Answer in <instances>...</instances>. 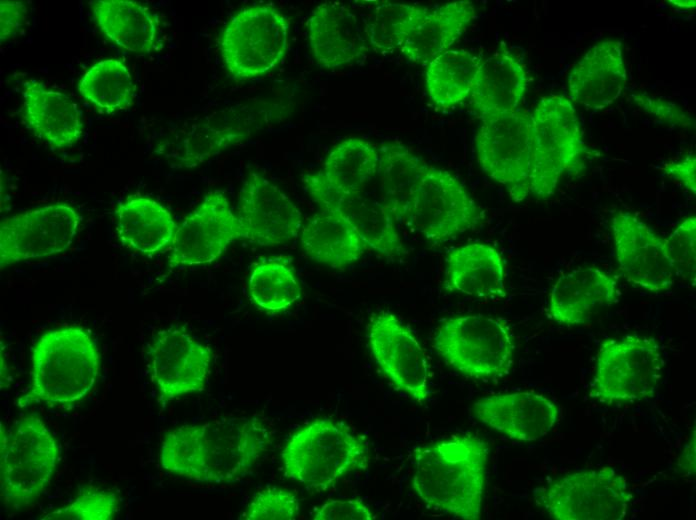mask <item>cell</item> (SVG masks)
<instances>
[{
  "mask_svg": "<svg viewBox=\"0 0 696 520\" xmlns=\"http://www.w3.org/2000/svg\"><path fill=\"white\" fill-rule=\"evenodd\" d=\"M269 445L271 434L259 418L227 417L168 431L159 460L165 471L191 481L228 484L246 477Z\"/></svg>",
  "mask_w": 696,
  "mask_h": 520,
  "instance_id": "1",
  "label": "cell"
},
{
  "mask_svg": "<svg viewBox=\"0 0 696 520\" xmlns=\"http://www.w3.org/2000/svg\"><path fill=\"white\" fill-rule=\"evenodd\" d=\"M488 444L466 433L414 452L412 487L434 510L454 518L477 520L485 489Z\"/></svg>",
  "mask_w": 696,
  "mask_h": 520,
  "instance_id": "2",
  "label": "cell"
},
{
  "mask_svg": "<svg viewBox=\"0 0 696 520\" xmlns=\"http://www.w3.org/2000/svg\"><path fill=\"white\" fill-rule=\"evenodd\" d=\"M100 354L92 335L68 325L43 333L31 354V383L22 399L68 405L83 399L99 376Z\"/></svg>",
  "mask_w": 696,
  "mask_h": 520,
  "instance_id": "3",
  "label": "cell"
},
{
  "mask_svg": "<svg viewBox=\"0 0 696 520\" xmlns=\"http://www.w3.org/2000/svg\"><path fill=\"white\" fill-rule=\"evenodd\" d=\"M284 476L311 490H326L346 475L366 470L365 438L346 424L317 418L294 432L281 451Z\"/></svg>",
  "mask_w": 696,
  "mask_h": 520,
  "instance_id": "4",
  "label": "cell"
},
{
  "mask_svg": "<svg viewBox=\"0 0 696 520\" xmlns=\"http://www.w3.org/2000/svg\"><path fill=\"white\" fill-rule=\"evenodd\" d=\"M531 118L530 195H553L562 178L586 167L589 149L572 101L564 95L542 97Z\"/></svg>",
  "mask_w": 696,
  "mask_h": 520,
  "instance_id": "5",
  "label": "cell"
},
{
  "mask_svg": "<svg viewBox=\"0 0 696 520\" xmlns=\"http://www.w3.org/2000/svg\"><path fill=\"white\" fill-rule=\"evenodd\" d=\"M57 442L35 415L0 429V493L7 507L34 502L49 485L58 461Z\"/></svg>",
  "mask_w": 696,
  "mask_h": 520,
  "instance_id": "6",
  "label": "cell"
},
{
  "mask_svg": "<svg viewBox=\"0 0 696 520\" xmlns=\"http://www.w3.org/2000/svg\"><path fill=\"white\" fill-rule=\"evenodd\" d=\"M290 21L271 3L237 11L226 23L218 46L223 64L235 81H247L274 69L289 45Z\"/></svg>",
  "mask_w": 696,
  "mask_h": 520,
  "instance_id": "7",
  "label": "cell"
},
{
  "mask_svg": "<svg viewBox=\"0 0 696 520\" xmlns=\"http://www.w3.org/2000/svg\"><path fill=\"white\" fill-rule=\"evenodd\" d=\"M433 346L449 367L475 379L503 377L514 362L515 345L509 328L501 320L482 314L446 319L436 330Z\"/></svg>",
  "mask_w": 696,
  "mask_h": 520,
  "instance_id": "8",
  "label": "cell"
},
{
  "mask_svg": "<svg viewBox=\"0 0 696 520\" xmlns=\"http://www.w3.org/2000/svg\"><path fill=\"white\" fill-rule=\"evenodd\" d=\"M664 360L655 338L626 335L601 344L590 396L612 405L653 397L660 382Z\"/></svg>",
  "mask_w": 696,
  "mask_h": 520,
  "instance_id": "9",
  "label": "cell"
},
{
  "mask_svg": "<svg viewBox=\"0 0 696 520\" xmlns=\"http://www.w3.org/2000/svg\"><path fill=\"white\" fill-rule=\"evenodd\" d=\"M631 498L626 478L611 467L566 474L538 492L555 520H622Z\"/></svg>",
  "mask_w": 696,
  "mask_h": 520,
  "instance_id": "10",
  "label": "cell"
},
{
  "mask_svg": "<svg viewBox=\"0 0 696 520\" xmlns=\"http://www.w3.org/2000/svg\"><path fill=\"white\" fill-rule=\"evenodd\" d=\"M475 136L482 171L521 202L530 196L531 118L524 110L480 116Z\"/></svg>",
  "mask_w": 696,
  "mask_h": 520,
  "instance_id": "11",
  "label": "cell"
},
{
  "mask_svg": "<svg viewBox=\"0 0 696 520\" xmlns=\"http://www.w3.org/2000/svg\"><path fill=\"white\" fill-rule=\"evenodd\" d=\"M484 212L449 171L430 165L409 204L404 223L432 243L474 230Z\"/></svg>",
  "mask_w": 696,
  "mask_h": 520,
  "instance_id": "12",
  "label": "cell"
},
{
  "mask_svg": "<svg viewBox=\"0 0 696 520\" xmlns=\"http://www.w3.org/2000/svg\"><path fill=\"white\" fill-rule=\"evenodd\" d=\"M80 216L70 205L55 203L5 218L0 226V266L53 256L76 238Z\"/></svg>",
  "mask_w": 696,
  "mask_h": 520,
  "instance_id": "13",
  "label": "cell"
},
{
  "mask_svg": "<svg viewBox=\"0 0 696 520\" xmlns=\"http://www.w3.org/2000/svg\"><path fill=\"white\" fill-rule=\"evenodd\" d=\"M371 354L395 389L422 404L429 397L426 354L410 329L396 315L374 313L367 324Z\"/></svg>",
  "mask_w": 696,
  "mask_h": 520,
  "instance_id": "14",
  "label": "cell"
},
{
  "mask_svg": "<svg viewBox=\"0 0 696 520\" xmlns=\"http://www.w3.org/2000/svg\"><path fill=\"white\" fill-rule=\"evenodd\" d=\"M148 354L151 380L162 403L204 390L213 352L183 328L159 331Z\"/></svg>",
  "mask_w": 696,
  "mask_h": 520,
  "instance_id": "15",
  "label": "cell"
},
{
  "mask_svg": "<svg viewBox=\"0 0 696 520\" xmlns=\"http://www.w3.org/2000/svg\"><path fill=\"white\" fill-rule=\"evenodd\" d=\"M238 239H242L241 224L226 196L221 191L209 192L178 225L170 247L169 266L211 263Z\"/></svg>",
  "mask_w": 696,
  "mask_h": 520,
  "instance_id": "16",
  "label": "cell"
},
{
  "mask_svg": "<svg viewBox=\"0 0 696 520\" xmlns=\"http://www.w3.org/2000/svg\"><path fill=\"white\" fill-rule=\"evenodd\" d=\"M269 111L236 105L213 112L178 132L164 145V155L180 168H194L248 138Z\"/></svg>",
  "mask_w": 696,
  "mask_h": 520,
  "instance_id": "17",
  "label": "cell"
},
{
  "mask_svg": "<svg viewBox=\"0 0 696 520\" xmlns=\"http://www.w3.org/2000/svg\"><path fill=\"white\" fill-rule=\"evenodd\" d=\"M610 230L619 270L625 279L640 289L658 293L675 284L664 238L635 214L616 211Z\"/></svg>",
  "mask_w": 696,
  "mask_h": 520,
  "instance_id": "18",
  "label": "cell"
},
{
  "mask_svg": "<svg viewBox=\"0 0 696 520\" xmlns=\"http://www.w3.org/2000/svg\"><path fill=\"white\" fill-rule=\"evenodd\" d=\"M302 182L321 210L340 216L368 248L391 260L406 254L397 223L377 200L363 192L340 191L332 187L320 172L305 175Z\"/></svg>",
  "mask_w": 696,
  "mask_h": 520,
  "instance_id": "19",
  "label": "cell"
},
{
  "mask_svg": "<svg viewBox=\"0 0 696 520\" xmlns=\"http://www.w3.org/2000/svg\"><path fill=\"white\" fill-rule=\"evenodd\" d=\"M238 219L242 239L274 246L296 238L302 214L294 202L265 176L251 172L239 192Z\"/></svg>",
  "mask_w": 696,
  "mask_h": 520,
  "instance_id": "20",
  "label": "cell"
},
{
  "mask_svg": "<svg viewBox=\"0 0 696 520\" xmlns=\"http://www.w3.org/2000/svg\"><path fill=\"white\" fill-rule=\"evenodd\" d=\"M473 415L484 425L517 441L546 436L558 420L556 404L535 392H512L478 399Z\"/></svg>",
  "mask_w": 696,
  "mask_h": 520,
  "instance_id": "21",
  "label": "cell"
},
{
  "mask_svg": "<svg viewBox=\"0 0 696 520\" xmlns=\"http://www.w3.org/2000/svg\"><path fill=\"white\" fill-rule=\"evenodd\" d=\"M626 82L623 44L605 39L573 66L567 78L568 98L587 110L600 111L620 98Z\"/></svg>",
  "mask_w": 696,
  "mask_h": 520,
  "instance_id": "22",
  "label": "cell"
},
{
  "mask_svg": "<svg viewBox=\"0 0 696 520\" xmlns=\"http://www.w3.org/2000/svg\"><path fill=\"white\" fill-rule=\"evenodd\" d=\"M22 121L54 150L73 147L83 136L82 114L61 91L34 79L22 83Z\"/></svg>",
  "mask_w": 696,
  "mask_h": 520,
  "instance_id": "23",
  "label": "cell"
},
{
  "mask_svg": "<svg viewBox=\"0 0 696 520\" xmlns=\"http://www.w3.org/2000/svg\"><path fill=\"white\" fill-rule=\"evenodd\" d=\"M307 33L313 57L324 68L351 64L366 50V33L357 15L341 2L318 5L307 20Z\"/></svg>",
  "mask_w": 696,
  "mask_h": 520,
  "instance_id": "24",
  "label": "cell"
},
{
  "mask_svg": "<svg viewBox=\"0 0 696 520\" xmlns=\"http://www.w3.org/2000/svg\"><path fill=\"white\" fill-rule=\"evenodd\" d=\"M618 296V283L612 275L596 267H578L553 284L548 314L560 325H582L614 304Z\"/></svg>",
  "mask_w": 696,
  "mask_h": 520,
  "instance_id": "25",
  "label": "cell"
},
{
  "mask_svg": "<svg viewBox=\"0 0 696 520\" xmlns=\"http://www.w3.org/2000/svg\"><path fill=\"white\" fill-rule=\"evenodd\" d=\"M529 83L522 61L505 44L482 61L470 95L475 111L482 115L519 109Z\"/></svg>",
  "mask_w": 696,
  "mask_h": 520,
  "instance_id": "26",
  "label": "cell"
},
{
  "mask_svg": "<svg viewBox=\"0 0 696 520\" xmlns=\"http://www.w3.org/2000/svg\"><path fill=\"white\" fill-rule=\"evenodd\" d=\"M444 287L463 295L497 299L506 295L505 266L496 248L468 243L448 251Z\"/></svg>",
  "mask_w": 696,
  "mask_h": 520,
  "instance_id": "27",
  "label": "cell"
},
{
  "mask_svg": "<svg viewBox=\"0 0 696 520\" xmlns=\"http://www.w3.org/2000/svg\"><path fill=\"white\" fill-rule=\"evenodd\" d=\"M90 7L99 30L115 45L135 54L156 48L160 19L147 6L131 0H95Z\"/></svg>",
  "mask_w": 696,
  "mask_h": 520,
  "instance_id": "28",
  "label": "cell"
},
{
  "mask_svg": "<svg viewBox=\"0 0 696 520\" xmlns=\"http://www.w3.org/2000/svg\"><path fill=\"white\" fill-rule=\"evenodd\" d=\"M379 167L373 180L381 203L396 223H404L411 199L430 165L399 143L378 146Z\"/></svg>",
  "mask_w": 696,
  "mask_h": 520,
  "instance_id": "29",
  "label": "cell"
},
{
  "mask_svg": "<svg viewBox=\"0 0 696 520\" xmlns=\"http://www.w3.org/2000/svg\"><path fill=\"white\" fill-rule=\"evenodd\" d=\"M116 230L121 243L145 255L171 245L178 224L157 201L130 195L116 209Z\"/></svg>",
  "mask_w": 696,
  "mask_h": 520,
  "instance_id": "30",
  "label": "cell"
},
{
  "mask_svg": "<svg viewBox=\"0 0 696 520\" xmlns=\"http://www.w3.org/2000/svg\"><path fill=\"white\" fill-rule=\"evenodd\" d=\"M476 17L474 3L452 1L429 10L401 46L411 62L427 64L450 49Z\"/></svg>",
  "mask_w": 696,
  "mask_h": 520,
  "instance_id": "31",
  "label": "cell"
},
{
  "mask_svg": "<svg viewBox=\"0 0 696 520\" xmlns=\"http://www.w3.org/2000/svg\"><path fill=\"white\" fill-rule=\"evenodd\" d=\"M301 246L311 259L336 269L355 263L369 249L347 222L324 210L302 227Z\"/></svg>",
  "mask_w": 696,
  "mask_h": 520,
  "instance_id": "32",
  "label": "cell"
},
{
  "mask_svg": "<svg viewBox=\"0 0 696 520\" xmlns=\"http://www.w3.org/2000/svg\"><path fill=\"white\" fill-rule=\"evenodd\" d=\"M482 61L469 50L449 49L427 63L425 85L431 102L448 109L470 97Z\"/></svg>",
  "mask_w": 696,
  "mask_h": 520,
  "instance_id": "33",
  "label": "cell"
},
{
  "mask_svg": "<svg viewBox=\"0 0 696 520\" xmlns=\"http://www.w3.org/2000/svg\"><path fill=\"white\" fill-rule=\"evenodd\" d=\"M378 167V146L352 137L330 151L319 172L332 187L343 192L360 193L375 179Z\"/></svg>",
  "mask_w": 696,
  "mask_h": 520,
  "instance_id": "34",
  "label": "cell"
},
{
  "mask_svg": "<svg viewBox=\"0 0 696 520\" xmlns=\"http://www.w3.org/2000/svg\"><path fill=\"white\" fill-rule=\"evenodd\" d=\"M79 94L95 109L114 114L129 109L136 85L126 64L116 58L98 61L78 81Z\"/></svg>",
  "mask_w": 696,
  "mask_h": 520,
  "instance_id": "35",
  "label": "cell"
},
{
  "mask_svg": "<svg viewBox=\"0 0 696 520\" xmlns=\"http://www.w3.org/2000/svg\"><path fill=\"white\" fill-rule=\"evenodd\" d=\"M248 290L262 311L278 314L289 309L302 295V288L289 259L264 258L251 269Z\"/></svg>",
  "mask_w": 696,
  "mask_h": 520,
  "instance_id": "36",
  "label": "cell"
},
{
  "mask_svg": "<svg viewBox=\"0 0 696 520\" xmlns=\"http://www.w3.org/2000/svg\"><path fill=\"white\" fill-rule=\"evenodd\" d=\"M429 10L424 6L401 2L379 3L365 28L370 46L383 54L400 49Z\"/></svg>",
  "mask_w": 696,
  "mask_h": 520,
  "instance_id": "37",
  "label": "cell"
},
{
  "mask_svg": "<svg viewBox=\"0 0 696 520\" xmlns=\"http://www.w3.org/2000/svg\"><path fill=\"white\" fill-rule=\"evenodd\" d=\"M119 506L115 492L88 487L78 493L68 505L56 509L41 519L45 520H111Z\"/></svg>",
  "mask_w": 696,
  "mask_h": 520,
  "instance_id": "38",
  "label": "cell"
},
{
  "mask_svg": "<svg viewBox=\"0 0 696 520\" xmlns=\"http://www.w3.org/2000/svg\"><path fill=\"white\" fill-rule=\"evenodd\" d=\"M666 253L676 279L695 285L696 217L685 218L667 238Z\"/></svg>",
  "mask_w": 696,
  "mask_h": 520,
  "instance_id": "39",
  "label": "cell"
},
{
  "mask_svg": "<svg viewBox=\"0 0 696 520\" xmlns=\"http://www.w3.org/2000/svg\"><path fill=\"white\" fill-rule=\"evenodd\" d=\"M299 512V499L295 493L283 488L267 487L253 496L240 519L295 520Z\"/></svg>",
  "mask_w": 696,
  "mask_h": 520,
  "instance_id": "40",
  "label": "cell"
},
{
  "mask_svg": "<svg viewBox=\"0 0 696 520\" xmlns=\"http://www.w3.org/2000/svg\"><path fill=\"white\" fill-rule=\"evenodd\" d=\"M631 101L645 114L670 126L693 130L694 118L677 103L645 93H634Z\"/></svg>",
  "mask_w": 696,
  "mask_h": 520,
  "instance_id": "41",
  "label": "cell"
},
{
  "mask_svg": "<svg viewBox=\"0 0 696 520\" xmlns=\"http://www.w3.org/2000/svg\"><path fill=\"white\" fill-rule=\"evenodd\" d=\"M314 520H373L375 515L360 498L330 500L312 513Z\"/></svg>",
  "mask_w": 696,
  "mask_h": 520,
  "instance_id": "42",
  "label": "cell"
},
{
  "mask_svg": "<svg viewBox=\"0 0 696 520\" xmlns=\"http://www.w3.org/2000/svg\"><path fill=\"white\" fill-rule=\"evenodd\" d=\"M28 19L27 5L22 1L0 2V40L6 42L16 36Z\"/></svg>",
  "mask_w": 696,
  "mask_h": 520,
  "instance_id": "43",
  "label": "cell"
},
{
  "mask_svg": "<svg viewBox=\"0 0 696 520\" xmlns=\"http://www.w3.org/2000/svg\"><path fill=\"white\" fill-rule=\"evenodd\" d=\"M661 170L671 180L684 187L693 196L696 194V158L690 153L665 163Z\"/></svg>",
  "mask_w": 696,
  "mask_h": 520,
  "instance_id": "44",
  "label": "cell"
},
{
  "mask_svg": "<svg viewBox=\"0 0 696 520\" xmlns=\"http://www.w3.org/2000/svg\"><path fill=\"white\" fill-rule=\"evenodd\" d=\"M679 466L688 475H693L695 472V431H693L692 437L684 447L679 458Z\"/></svg>",
  "mask_w": 696,
  "mask_h": 520,
  "instance_id": "45",
  "label": "cell"
},
{
  "mask_svg": "<svg viewBox=\"0 0 696 520\" xmlns=\"http://www.w3.org/2000/svg\"><path fill=\"white\" fill-rule=\"evenodd\" d=\"M670 3H674L675 6H681V7H694L695 6V1H669Z\"/></svg>",
  "mask_w": 696,
  "mask_h": 520,
  "instance_id": "46",
  "label": "cell"
}]
</instances>
